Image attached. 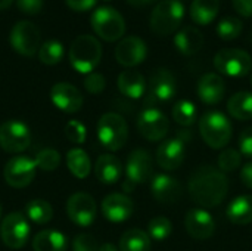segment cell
<instances>
[{
  "mask_svg": "<svg viewBox=\"0 0 252 251\" xmlns=\"http://www.w3.org/2000/svg\"><path fill=\"white\" fill-rule=\"evenodd\" d=\"M227 191L229 182L224 173L213 166L198 167L189 179V194L192 200L205 209L221 204Z\"/></svg>",
  "mask_w": 252,
  "mask_h": 251,
  "instance_id": "6da1fadb",
  "label": "cell"
},
{
  "mask_svg": "<svg viewBox=\"0 0 252 251\" xmlns=\"http://www.w3.org/2000/svg\"><path fill=\"white\" fill-rule=\"evenodd\" d=\"M102 58V46L97 38L89 34L78 36L69 47V62L75 71L90 74L99 65Z\"/></svg>",
  "mask_w": 252,
  "mask_h": 251,
  "instance_id": "7a4b0ae2",
  "label": "cell"
},
{
  "mask_svg": "<svg viewBox=\"0 0 252 251\" xmlns=\"http://www.w3.org/2000/svg\"><path fill=\"white\" fill-rule=\"evenodd\" d=\"M199 132L205 143L213 149L224 148L232 139V124L219 111H210L201 117Z\"/></svg>",
  "mask_w": 252,
  "mask_h": 251,
  "instance_id": "3957f363",
  "label": "cell"
},
{
  "mask_svg": "<svg viewBox=\"0 0 252 251\" xmlns=\"http://www.w3.org/2000/svg\"><path fill=\"white\" fill-rule=\"evenodd\" d=\"M185 16V4L180 0H162L151 13V30L158 36L174 33Z\"/></svg>",
  "mask_w": 252,
  "mask_h": 251,
  "instance_id": "277c9868",
  "label": "cell"
},
{
  "mask_svg": "<svg viewBox=\"0 0 252 251\" xmlns=\"http://www.w3.org/2000/svg\"><path fill=\"white\" fill-rule=\"evenodd\" d=\"M92 27L94 33L106 41H117L126 33L123 15L112 6L97 7L92 15Z\"/></svg>",
  "mask_w": 252,
  "mask_h": 251,
  "instance_id": "5b68a950",
  "label": "cell"
},
{
  "mask_svg": "<svg viewBox=\"0 0 252 251\" xmlns=\"http://www.w3.org/2000/svg\"><path fill=\"white\" fill-rule=\"evenodd\" d=\"M97 138L109 151L121 149L128 139V127L126 120L115 112L103 114L97 123Z\"/></svg>",
  "mask_w": 252,
  "mask_h": 251,
  "instance_id": "8992f818",
  "label": "cell"
},
{
  "mask_svg": "<svg viewBox=\"0 0 252 251\" xmlns=\"http://www.w3.org/2000/svg\"><path fill=\"white\" fill-rule=\"evenodd\" d=\"M214 67L219 72L229 77H245L252 68V58L242 49H221L214 56Z\"/></svg>",
  "mask_w": 252,
  "mask_h": 251,
  "instance_id": "52a82bcc",
  "label": "cell"
},
{
  "mask_svg": "<svg viewBox=\"0 0 252 251\" xmlns=\"http://www.w3.org/2000/svg\"><path fill=\"white\" fill-rule=\"evenodd\" d=\"M10 46L22 56H34L40 49L41 33L31 21H19L13 25L9 36Z\"/></svg>",
  "mask_w": 252,
  "mask_h": 251,
  "instance_id": "ba28073f",
  "label": "cell"
},
{
  "mask_svg": "<svg viewBox=\"0 0 252 251\" xmlns=\"http://www.w3.org/2000/svg\"><path fill=\"white\" fill-rule=\"evenodd\" d=\"M31 143L28 126L19 120H9L0 126V146L6 152L18 154L25 151Z\"/></svg>",
  "mask_w": 252,
  "mask_h": 251,
  "instance_id": "9c48e42d",
  "label": "cell"
},
{
  "mask_svg": "<svg viewBox=\"0 0 252 251\" xmlns=\"http://www.w3.org/2000/svg\"><path fill=\"white\" fill-rule=\"evenodd\" d=\"M0 237L9 249L18 250L24 247L30 237V225L25 216L18 212L7 215L0 225Z\"/></svg>",
  "mask_w": 252,
  "mask_h": 251,
  "instance_id": "30bf717a",
  "label": "cell"
},
{
  "mask_svg": "<svg viewBox=\"0 0 252 251\" xmlns=\"http://www.w3.org/2000/svg\"><path fill=\"white\" fill-rule=\"evenodd\" d=\"M37 164L35 160H31L25 155H18L10 158L3 170L4 180L12 188H24L30 185L35 176Z\"/></svg>",
  "mask_w": 252,
  "mask_h": 251,
  "instance_id": "8fae6325",
  "label": "cell"
},
{
  "mask_svg": "<svg viewBox=\"0 0 252 251\" xmlns=\"http://www.w3.org/2000/svg\"><path fill=\"white\" fill-rule=\"evenodd\" d=\"M137 129L145 139L151 142H157V141H162L167 136L170 123L168 118L161 111L155 108H146L140 112L137 118Z\"/></svg>",
  "mask_w": 252,
  "mask_h": 251,
  "instance_id": "7c38bea8",
  "label": "cell"
},
{
  "mask_svg": "<svg viewBox=\"0 0 252 251\" xmlns=\"http://www.w3.org/2000/svg\"><path fill=\"white\" fill-rule=\"evenodd\" d=\"M96 203L93 197L84 192H77L69 197L66 203V215L75 225L81 228L90 226L96 219Z\"/></svg>",
  "mask_w": 252,
  "mask_h": 251,
  "instance_id": "4fadbf2b",
  "label": "cell"
},
{
  "mask_svg": "<svg viewBox=\"0 0 252 251\" xmlns=\"http://www.w3.org/2000/svg\"><path fill=\"white\" fill-rule=\"evenodd\" d=\"M148 56L146 43L136 36L123 38L115 47V59L123 67H136L142 64Z\"/></svg>",
  "mask_w": 252,
  "mask_h": 251,
  "instance_id": "5bb4252c",
  "label": "cell"
},
{
  "mask_svg": "<svg viewBox=\"0 0 252 251\" xmlns=\"http://www.w3.org/2000/svg\"><path fill=\"white\" fill-rule=\"evenodd\" d=\"M185 226L188 234L198 241H205L211 238L216 231V222L213 216L202 209L189 210L185 217Z\"/></svg>",
  "mask_w": 252,
  "mask_h": 251,
  "instance_id": "9a60e30c",
  "label": "cell"
},
{
  "mask_svg": "<svg viewBox=\"0 0 252 251\" xmlns=\"http://www.w3.org/2000/svg\"><path fill=\"white\" fill-rule=\"evenodd\" d=\"M149 101H168L176 95V78L170 70L158 68L152 71L148 83Z\"/></svg>",
  "mask_w": 252,
  "mask_h": 251,
  "instance_id": "2e32d148",
  "label": "cell"
},
{
  "mask_svg": "<svg viewBox=\"0 0 252 251\" xmlns=\"http://www.w3.org/2000/svg\"><path fill=\"white\" fill-rule=\"evenodd\" d=\"M52 102L63 112L72 114L83 107V96L80 90L69 83H56L50 90Z\"/></svg>",
  "mask_w": 252,
  "mask_h": 251,
  "instance_id": "e0dca14e",
  "label": "cell"
},
{
  "mask_svg": "<svg viewBox=\"0 0 252 251\" xmlns=\"http://www.w3.org/2000/svg\"><path fill=\"white\" fill-rule=\"evenodd\" d=\"M127 179L133 183H145L152 178L154 164L151 154L145 149H136L128 155L126 166Z\"/></svg>",
  "mask_w": 252,
  "mask_h": 251,
  "instance_id": "ac0fdd59",
  "label": "cell"
},
{
  "mask_svg": "<svg viewBox=\"0 0 252 251\" xmlns=\"http://www.w3.org/2000/svg\"><path fill=\"white\" fill-rule=\"evenodd\" d=\"M151 191L154 198L165 206L176 204L182 197V186L179 180L170 175H157L152 179Z\"/></svg>",
  "mask_w": 252,
  "mask_h": 251,
  "instance_id": "d6986e66",
  "label": "cell"
},
{
  "mask_svg": "<svg viewBox=\"0 0 252 251\" xmlns=\"http://www.w3.org/2000/svg\"><path fill=\"white\" fill-rule=\"evenodd\" d=\"M134 204L124 194H111L102 201V215L111 222H124L133 215Z\"/></svg>",
  "mask_w": 252,
  "mask_h": 251,
  "instance_id": "ffe728a7",
  "label": "cell"
},
{
  "mask_svg": "<svg viewBox=\"0 0 252 251\" xmlns=\"http://www.w3.org/2000/svg\"><path fill=\"white\" fill-rule=\"evenodd\" d=\"M185 160L183 139L164 141L157 149V161L164 170H177Z\"/></svg>",
  "mask_w": 252,
  "mask_h": 251,
  "instance_id": "44dd1931",
  "label": "cell"
},
{
  "mask_svg": "<svg viewBox=\"0 0 252 251\" xmlns=\"http://www.w3.org/2000/svg\"><path fill=\"white\" fill-rule=\"evenodd\" d=\"M226 93L224 80L214 72H208L202 75L198 81V96L204 104L214 105L219 104Z\"/></svg>",
  "mask_w": 252,
  "mask_h": 251,
  "instance_id": "7402d4cb",
  "label": "cell"
},
{
  "mask_svg": "<svg viewBox=\"0 0 252 251\" xmlns=\"http://www.w3.org/2000/svg\"><path fill=\"white\" fill-rule=\"evenodd\" d=\"M174 44L177 47V50L185 55V56H192L195 53H198L202 46H204V36L202 33L192 25H188L185 28H182L176 37H174Z\"/></svg>",
  "mask_w": 252,
  "mask_h": 251,
  "instance_id": "603a6c76",
  "label": "cell"
},
{
  "mask_svg": "<svg viewBox=\"0 0 252 251\" xmlns=\"http://www.w3.org/2000/svg\"><path fill=\"white\" fill-rule=\"evenodd\" d=\"M94 175L99 179V182L111 185L118 182V179L123 175V166L120 160L111 154L100 155L94 164Z\"/></svg>",
  "mask_w": 252,
  "mask_h": 251,
  "instance_id": "cb8c5ba5",
  "label": "cell"
},
{
  "mask_svg": "<svg viewBox=\"0 0 252 251\" xmlns=\"http://www.w3.org/2000/svg\"><path fill=\"white\" fill-rule=\"evenodd\" d=\"M118 89L127 98L139 99L146 90L145 77L136 70H126L118 75Z\"/></svg>",
  "mask_w": 252,
  "mask_h": 251,
  "instance_id": "d4e9b609",
  "label": "cell"
},
{
  "mask_svg": "<svg viewBox=\"0 0 252 251\" xmlns=\"http://www.w3.org/2000/svg\"><path fill=\"white\" fill-rule=\"evenodd\" d=\"M66 246V237L62 232L53 229L38 232L32 241L34 251H65Z\"/></svg>",
  "mask_w": 252,
  "mask_h": 251,
  "instance_id": "484cf974",
  "label": "cell"
},
{
  "mask_svg": "<svg viewBox=\"0 0 252 251\" xmlns=\"http://www.w3.org/2000/svg\"><path fill=\"white\" fill-rule=\"evenodd\" d=\"M227 217L235 225H250L252 222V195L235 198L227 207Z\"/></svg>",
  "mask_w": 252,
  "mask_h": 251,
  "instance_id": "4316f807",
  "label": "cell"
},
{
  "mask_svg": "<svg viewBox=\"0 0 252 251\" xmlns=\"http://www.w3.org/2000/svg\"><path fill=\"white\" fill-rule=\"evenodd\" d=\"M220 0H193L190 6V18L199 25L211 24L219 15Z\"/></svg>",
  "mask_w": 252,
  "mask_h": 251,
  "instance_id": "83f0119b",
  "label": "cell"
},
{
  "mask_svg": "<svg viewBox=\"0 0 252 251\" xmlns=\"http://www.w3.org/2000/svg\"><path fill=\"white\" fill-rule=\"evenodd\" d=\"M229 114L241 121H248L252 118V93L238 92L227 102Z\"/></svg>",
  "mask_w": 252,
  "mask_h": 251,
  "instance_id": "f1b7e54d",
  "label": "cell"
},
{
  "mask_svg": "<svg viewBox=\"0 0 252 251\" xmlns=\"http://www.w3.org/2000/svg\"><path fill=\"white\" fill-rule=\"evenodd\" d=\"M66 166L69 172L77 178V179H86L90 175L92 170V163L86 151L81 148H74L68 151L66 154Z\"/></svg>",
  "mask_w": 252,
  "mask_h": 251,
  "instance_id": "f546056e",
  "label": "cell"
},
{
  "mask_svg": "<svg viewBox=\"0 0 252 251\" xmlns=\"http://www.w3.org/2000/svg\"><path fill=\"white\" fill-rule=\"evenodd\" d=\"M151 238L140 229H128L120 240V251H149Z\"/></svg>",
  "mask_w": 252,
  "mask_h": 251,
  "instance_id": "4dcf8cb0",
  "label": "cell"
},
{
  "mask_svg": "<svg viewBox=\"0 0 252 251\" xmlns=\"http://www.w3.org/2000/svg\"><path fill=\"white\" fill-rule=\"evenodd\" d=\"M25 215L31 222L37 225H46L53 217V209L44 200H32L25 206Z\"/></svg>",
  "mask_w": 252,
  "mask_h": 251,
  "instance_id": "1f68e13d",
  "label": "cell"
},
{
  "mask_svg": "<svg viewBox=\"0 0 252 251\" xmlns=\"http://www.w3.org/2000/svg\"><path fill=\"white\" fill-rule=\"evenodd\" d=\"M38 58L46 65H56L63 58V46L58 40H47L38 49Z\"/></svg>",
  "mask_w": 252,
  "mask_h": 251,
  "instance_id": "d6a6232c",
  "label": "cell"
},
{
  "mask_svg": "<svg viewBox=\"0 0 252 251\" xmlns=\"http://www.w3.org/2000/svg\"><path fill=\"white\" fill-rule=\"evenodd\" d=\"M173 118L177 124L190 127L196 121V107L190 101H179L173 107Z\"/></svg>",
  "mask_w": 252,
  "mask_h": 251,
  "instance_id": "836d02e7",
  "label": "cell"
},
{
  "mask_svg": "<svg viewBox=\"0 0 252 251\" xmlns=\"http://www.w3.org/2000/svg\"><path fill=\"white\" fill-rule=\"evenodd\" d=\"M242 21L236 16H226L217 24V34L223 40H235L242 33Z\"/></svg>",
  "mask_w": 252,
  "mask_h": 251,
  "instance_id": "e575fe53",
  "label": "cell"
},
{
  "mask_svg": "<svg viewBox=\"0 0 252 251\" xmlns=\"http://www.w3.org/2000/svg\"><path fill=\"white\" fill-rule=\"evenodd\" d=\"M171 231H173L171 222L167 217H162V216L154 217L148 225V235H149V238H152L155 241L167 240L170 237Z\"/></svg>",
  "mask_w": 252,
  "mask_h": 251,
  "instance_id": "d590c367",
  "label": "cell"
},
{
  "mask_svg": "<svg viewBox=\"0 0 252 251\" xmlns=\"http://www.w3.org/2000/svg\"><path fill=\"white\" fill-rule=\"evenodd\" d=\"M35 164L38 169L44 170V172H53L59 167L61 164V155L58 151L55 149H43L37 154L35 157Z\"/></svg>",
  "mask_w": 252,
  "mask_h": 251,
  "instance_id": "8d00e7d4",
  "label": "cell"
},
{
  "mask_svg": "<svg viewBox=\"0 0 252 251\" xmlns=\"http://www.w3.org/2000/svg\"><path fill=\"white\" fill-rule=\"evenodd\" d=\"M241 161H242V157L239 151L232 149V148L224 149L219 157V170H221L223 173L235 172L238 167H241Z\"/></svg>",
  "mask_w": 252,
  "mask_h": 251,
  "instance_id": "74e56055",
  "label": "cell"
},
{
  "mask_svg": "<svg viewBox=\"0 0 252 251\" xmlns=\"http://www.w3.org/2000/svg\"><path fill=\"white\" fill-rule=\"evenodd\" d=\"M65 136L69 142H72L75 145H81V143H84L86 136H87L86 126L77 120H71L65 126Z\"/></svg>",
  "mask_w": 252,
  "mask_h": 251,
  "instance_id": "f35d334b",
  "label": "cell"
},
{
  "mask_svg": "<svg viewBox=\"0 0 252 251\" xmlns=\"http://www.w3.org/2000/svg\"><path fill=\"white\" fill-rule=\"evenodd\" d=\"M72 251H99V244L93 235L80 234L72 241Z\"/></svg>",
  "mask_w": 252,
  "mask_h": 251,
  "instance_id": "ab89813d",
  "label": "cell"
},
{
  "mask_svg": "<svg viewBox=\"0 0 252 251\" xmlns=\"http://www.w3.org/2000/svg\"><path fill=\"white\" fill-rule=\"evenodd\" d=\"M106 86V80L102 74L99 72H90L87 74V77L84 78V87L89 93H93V95H99L103 92Z\"/></svg>",
  "mask_w": 252,
  "mask_h": 251,
  "instance_id": "60d3db41",
  "label": "cell"
},
{
  "mask_svg": "<svg viewBox=\"0 0 252 251\" xmlns=\"http://www.w3.org/2000/svg\"><path fill=\"white\" fill-rule=\"evenodd\" d=\"M16 6L27 15H35L43 9V0H16Z\"/></svg>",
  "mask_w": 252,
  "mask_h": 251,
  "instance_id": "b9f144b4",
  "label": "cell"
},
{
  "mask_svg": "<svg viewBox=\"0 0 252 251\" xmlns=\"http://www.w3.org/2000/svg\"><path fill=\"white\" fill-rule=\"evenodd\" d=\"M239 148H241V154L252 158V127H247L241 136H239Z\"/></svg>",
  "mask_w": 252,
  "mask_h": 251,
  "instance_id": "7bdbcfd3",
  "label": "cell"
},
{
  "mask_svg": "<svg viewBox=\"0 0 252 251\" xmlns=\"http://www.w3.org/2000/svg\"><path fill=\"white\" fill-rule=\"evenodd\" d=\"M65 1H66L69 9L77 10V12L90 10L96 4V0H65Z\"/></svg>",
  "mask_w": 252,
  "mask_h": 251,
  "instance_id": "ee69618b",
  "label": "cell"
},
{
  "mask_svg": "<svg viewBox=\"0 0 252 251\" xmlns=\"http://www.w3.org/2000/svg\"><path fill=\"white\" fill-rule=\"evenodd\" d=\"M235 10L245 18L252 16V0H232Z\"/></svg>",
  "mask_w": 252,
  "mask_h": 251,
  "instance_id": "f6af8a7d",
  "label": "cell"
},
{
  "mask_svg": "<svg viewBox=\"0 0 252 251\" xmlns=\"http://www.w3.org/2000/svg\"><path fill=\"white\" fill-rule=\"evenodd\" d=\"M241 180H242V183L247 188L252 189V163H248V164H245L242 167V170H241Z\"/></svg>",
  "mask_w": 252,
  "mask_h": 251,
  "instance_id": "bcb514c9",
  "label": "cell"
},
{
  "mask_svg": "<svg viewBox=\"0 0 252 251\" xmlns=\"http://www.w3.org/2000/svg\"><path fill=\"white\" fill-rule=\"evenodd\" d=\"M127 1H128V4H131L133 7L140 9V7L149 6V4H152V3H155V1H158V0H127Z\"/></svg>",
  "mask_w": 252,
  "mask_h": 251,
  "instance_id": "7dc6e473",
  "label": "cell"
},
{
  "mask_svg": "<svg viewBox=\"0 0 252 251\" xmlns=\"http://www.w3.org/2000/svg\"><path fill=\"white\" fill-rule=\"evenodd\" d=\"M134 186H136V183H133V182H131V180H128V179H127V180H126V183L123 185V188H124L127 192H131V191L134 189Z\"/></svg>",
  "mask_w": 252,
  "mask_h": 251,
  "instance_id": "c3c4849f",
  "label": "cell"
},
{
  "mask_svg": "<svg viewBox=\"0 0 252 251\" xmlns=\"http://www.w3.org/2000/svg\"><path fill=\"white\" fill-rule=\"evenodd\" d=\"M99 251H118V250H117V247H115V246H112V244H103V246H100V247H99Z\"/></svg>",
  "mask_w": 252,
  "mask_h": 251,
  "instance_id": "681fc988",
  "label": "cell"
},
{
  "mask_svg": "<svg viewBox=\"0 0 252 251\" xmlns=\"http://www.w3.org/2000/svg\"><path fill=\"white\" fill-rule=\"evenodd\" d=\"M12 1H13V0H0V10L7 9V7L12 4Z\"/></svg>",
  "mask_w": 252,
  "mask_h": 251,
  "instance_id": "f907efd6",
  "label": "cell"
},
{
  "mask_svg": "<svg viewBox=\"0 0 252 251\" xmlns=\"http://www.w3.org/2000/svg\"><path fill=\"white\" fill-rule=\"evenodd\" d=\"M0 216H1V207H0Z\"/></svg>",
  "mask_w": 252,
  "mask_h": 251,
  "instance_id": "816d5d0a",
  "label": "cell"
},
{
  "mask_svg": "<svg viewBox=\"0 0 252 251\" xmlns=\"http://www.w3.org/2000/svg\"><path fill=\"white\" fill-rule=\"evenodd\" d=\"M251 40H252V34H251Z\"/></svg>",
  "mask_w": 252,
  "mask_h": 251,
  "instance_id": "f5cc1de1",
  "label": "cell"
},
{
  "mask_svg": "<svg viewBox=\"0 0 252 251\" xmlns=\"http://www.w3.org/2000/svg\"><path fill=\"white\" fill-rule=\"evenodd\" d=\"M251 83H252V77H251Z\"/></svg>",
  "mask_w": 252,
  "mask_h": 251,
  "instance_id": "db71d44e",
  "label": "cell"
},
{
  "mask_svg": "<svg viewBox=\"0 0 252 251\" xmlns=\"http://www.w3.org/2000/svg\"><path fill=\"white\" fill-rule=\"evenodd\" d=\"M106 1H109V0H106Z\"/></svg>",
  "mask_w": 252,
  "mask_h": 251,
  "instance_id": "11a10c76",
  "label": "cell"
}]
</instances>
